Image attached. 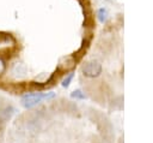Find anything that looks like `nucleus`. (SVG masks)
Returning a JSON list of instances; mask_svg holds the SVG:
<instances>
[{
    "instance_id": "f257e3e1",
    "label": "nucleus",
    "mask_w": 153,
    "mask_h": 143,
    "mask_svg": "<svg viewBox=\"0 0 153 143\" xmlns=\"http://www.w3.org/2000/svg\"><path fill=\"white\" fill-rule=\"evenodd\" d=\"M55 97L54 93H31V94H25L22 99H20V103L24 108H31L36 105H38L39 102L44 101V100H51Z\"/></svg>"
},
{
    "instance_id": "f03ea898",
    "label": "nucleus",
    "mask_w": 153,
    "mask_h": 143,
    "mask_svg": "<svg viewBox=\"0 0 153 143\" xmlns=\"http://www.w3.org/2000/svg\"><path fill=\"white\" fill-rule=\"evenodd\" d=\"M102 73V65L97 60H91L87 61L82 66V75L87 78H94L98 77Z\"/></svg>"
},
{
    "instance_id": "7ed1b4c3",
    "label": "nucleus",
    "mask_w": 153,
    "mask_h": 143,
    "mask_svg": "<svg viewBox=\"0 0 153 143\" xmlns=\"http://www.w3.org/2000/svg\"><path fill=\"white\" fill-rule=\"evenodd\" d=\"M97 17L100 23H105L108 20V11L105 8H99L97 11Z\"/></svg>"
},
{
    "instance_id": "20e7f679",
    "label": "nucleus",
    "mask_w": 153,
    "mask_h": 143,
    "mask_svg": "<svg viewBox=\"0 0 153 143\" xmlns=\"http://www.w3.org/2000/svg\"><path fill=\"white\" fill-rule=\"evenodd\" d=\"M71 97L76 99V100H85V99H86V95H85V93L81 91L80 89H76V90H74V91L71 93Z\"/></svg>"
},
{
    "instance_id": "39448f33",
    "label": "nucleus",
    "mask_w": 153,
    "mask_h": 143,
    "mask_svg": "<svg viewBox=\"0 0 153 143\" xmlns=\"http://www.w3.org/2000/svg\"><path fill=\"white\" fill-rule=\"evenodd\" d=\"M73 77H74V73L73 72H71V73H68L66 77H65V79L62 81V87L63 88H68L69 87V84H71V82H72V79H73Z\"/></svg>"
},
{
    "instance_id": "423d86ee",
    "label": "nucleus",
    "mask_w": 153,
    "mask_h": 143,
    "mask_svg": "<svg viewBox=\"0 0 153 143\" xmlns=\"http://www.w3.org/2000/svg\"><path fill=\"white\" fill-rule=\"evenodd\" d=\"M6 62H5V60L2 59V58H0V76H2L4 73H5V71H6Z\"/></svg>"
}]
</instances>
